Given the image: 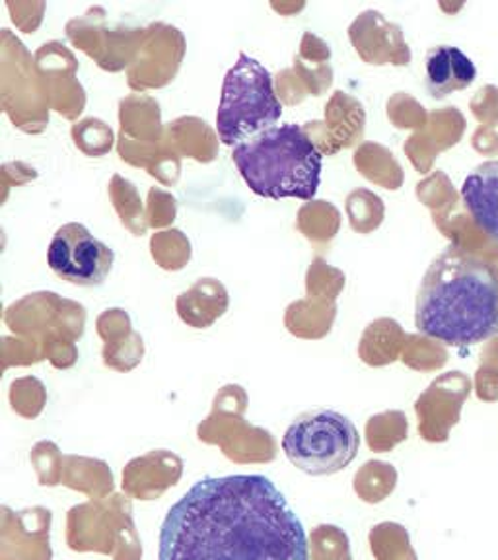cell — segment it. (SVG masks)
I'll return each mask as SVG.
<instances>
[{
	"label": "cell",
	"instance_id": "obj_1",
	"mask_svg": "<svg viewBox=\"0 0 498 560\" xmlns=\"http://www.w3.org/2000/svg\"><path fill=\"white\" fill-rule=\"evenodd\" d=\"M158 560H308L306 532L271 479L207 477L170 508Z\"/></svg>",
	"mask_w": 498,
	"mask_h": 560
},
{
	"label": "cell",
	"instance_id": "obj_2",
	"mask_svg": "<svg viewBox=\"0 0 498 560\" xmlns=\"http://www.w3.org/2000/svg\"><path fill=\"white\" fill-rule=\"evenodd\" d=\"M415 325L448 347H473L498 335V272L460 247L430 262L420 282Z\"/></svg>",
	"mask_w": 498,
	"mask_h": 560
},
{
	"label": "cell",
	"instance_id": "obj_3",
	"mask_svg": "<svg viewBox=\"0 0 498 560\" xmlns=\"http://www.w3.org/2000/svg\"><path fill=\"white\" fill-rule=\"evenodd\" d=\"M232 160L247 187L265 199L312 201L322 182V152L306 131L277 125L232 150Z\"/></svg>",
	"mask_w": 498,
	"mask_h": 560
},
{
	"label": "cell",
	"instance_id": "obj_4",
	"mask_svg": "<svg viewBox=\"0 0 498 560\" xmlns=\"http://www.w3.org/2000/svg\"><path fill=\"white\" fill-rule=\"evenodd\" d=\"M282 104L273 88V74L262 62L240 52L222 84L217 131L222 144L240 147L277 127Z\"/></svg>",
	"mask_w": 498,
	"mask_h": 560
},
{
	"label": "cell",
	"instance_id": "obj_5",
	"mask_svg": "<svg viewBox=\"0 0 498 560\" xmlns=\"http://www.w3.org/2000/svg\"><path fill=\"white\" fill-rule=\"evenodd\" d=\"M360 436L345 415L314 409L300 415L282 436V450L292 465L308 475H333L357 457Z\"/></svg>",
	"mask_w": 498,
	"mask_h": 560
},
{
	"label": "cell",
	"instance_id": "obj_6",
	"mask_svg": "<svg viewBox=\"0 0 498 560\" xmlns=\"http://www.w3.org/2000/svg\"><path fill=\"white\" fill-rule=\"evenodd\" d=\"M114 249L86 226L70 222L59 228L47 249V262L59 279L77 287H100L114 267Z\"/></svg>",
	"mask_w": 498,
	"mask_h": 560
},
{
	"label": "cell",
	"instance_id": "obj_7",
	"mask_svg": "<svg viewBox=\"0 0 498 560\" xmlns=\"http://www.w3.org/2000/svg\"><path fill=\"white\" fill-rule=\"evenodd\" d=\"M477 79L475 62L454 45L432 47L425 57V82L432 97H444L472 86Z\"/></svg>",
	"mask_w": 498,
	"mask_h": 560
},
{
	"label": "cell",
	"instance_id": "obj_8",
	"mask_svg": "<svg viewBox=\"0 0 498 560\" xmlns=\"http://www.w3.org/2000/svg\"><path fill=\"white\" fill-rule=\"evenodd\" d=\"M462 199L473 222L498 244V160L483 162L465 177Z\"/></svg>",
	"mask_w": 498,
	"mask_h": 560
}]
</instances>
